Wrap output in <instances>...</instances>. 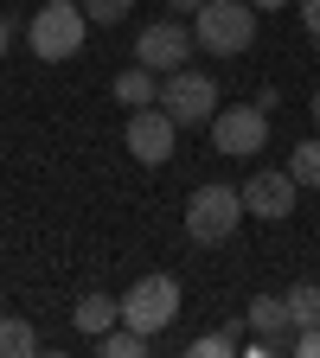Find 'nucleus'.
<instances>
[{
    "label": "nucleus",
    "mask_w": 320,
    "mask_h": 358,
    "mask_svg": "<svg viewBox=\"0 0 320 358\" xmlns=\"http://www.w3.org/2000/svg\"><path fill=\"white\" fill-rule=\"evenodd\" d=\"M128 7H134V0H83V20L90 26H122Z\"/></svg>",
    "instance_id": "nucleus-17"
},
{
    "label": "nucleus",
    "mask_w": 320,
    "mask_h": 358,
    "mask_svg": "<svg viewBox=\"0 0 320 358\" xmlns=\"http://www.w3.org/2000/svg\"><path fill=\"white\" fill-rule=\"evenodd\" d=\"M237 192H244V211H250V217L282 224V217L295 211V192H301V186H295V173H288V166H282V173H276V166H263V173L244 179Z\"/></svg>",
    "instance_id": "nucleus-8"
},
{
    "label": "nucleus",
    "mask_w": 320,
    "mask_h": 358,
    "mask_svg": "<svg viewBox=\"0 0 320 358\" xmlns=\"http://www.w3.org/2000/svg\"><path fill=\"white\" fill-rule=\"evenodd\" d=\"M26 352H39V333L20 313H7V320H0V358H26Z\"/></svg>",
    "instance_id": "nucleus-15"
},
{
    "label": "nucleus",
    "mask_w": 320,
    "mask_h": 358,
    "mask_svg": "<svg viewBox=\"0 0 320 358\" xmlns=\"http://www.w3.org/2000/svg\"><path fill=\"white\" fill-rule=\"evenodd\" d=\"M83 32H90L83 0H45V7L32 13V26H26V45H32V58L64 64V58L83 52Z\"/></svg>",
    "instance_id": "nucleus-3"
},
{
    "label": "nucleus",
    "mask_w": 320,
    "mask_h": 358,
    "mask_svg": "<svg viewBox=\"0 0 320 358\" xmlns=\"http://www.w3.org/2000/svg\"><path fill=\"white\" fill-rule=\"evenodd\" d=\"M122 320H128L134 333L160 339V333L179 320V282H173V275H141V282L122 294Z\"/></svg>",
    "instance_id": "nucleus-4"
},
{
    "label": "nucleus",
    "mask_w": 320,
    "mask_h": 358,
    "mask_svg": "<svg viewBox=\"0 0 320 358\" xmlns=\"http://www.w3.org/2000/svg\"><path fill=\"white\" fill-rule=\"evenodd\" d=\"M282 301H288V320L295 327H320V282H295Z\"/></svg>",
    "instance_id": "nucleus-14"
},
{
    "label": "nucleus",
    "mask_w": 320,
    "mask_h": 358,
    "mask_svg": "<svg viewBox=\"0 0 320 358\" xmlns=\"http://www.w3.org/2000/svg\"><path fill=\"white\" fill-rule=\"evenodd\" d=\"M250 327H256V345L250 352H295V339H288V301L282 294H256L250 301Z\"/></svg>",
    "instance_id": "nucleus-10"
},
{
    "label": "nucleus",
    "mask_w": 320,
    "mask_h": 358,
    "mask_svg": "<svg viewBox=\"0 0 320 358\" xmlns=\"http://www.w3.org/2000/svg\"><path fill=\"white\" fill-rule=\"evenodd\" d=\"M301 7V26H307V38H320V0H295Z\"/></svg>",
    "instance_id": "nucleus-20"
},
{
    "label": "nucleus",
    "mask_w": 320,
    "mask_h": 358,
    "mask_svg": "<svg viewBox=\"0 0 320 358\" xmlns=\"http://www.w3.org/2000/svg\"><path fill=\"white\" fill-rule=\"evenodd\" d=\"M160 109L179 122V128H205L211 115H218V83L205 77V71H167V83H160Z\"/></svg>",
    "instance_id": "nucleus-5"
},
{
    "label": "nucleus",
    "mask_w": 320,
    "mask_h": 358,
    "mask_svg": "<svg viewBox=\"0 0 320 358\" xmlns=\"http://www.w3.org/2000/svg\"><path fill=\"white\" fill-rule=\"evenodd\" d=\"M205 128H211V148H218L224 160H250V154H263V148H269V109H263V103L218 109Z\"/></svg>",
    "instance_id": "nucleus-6"
},
{
    "label": "nucleus",
    "mask_w": 320,
    "mask_h": 358,
    "mask_svg": "<svg viewBox=\"0 0 320 358\" xmlns=\"http://www.w3.org/2000/svg\"><path fill=\"white\" fill-rule=\"evenodd\" d=\"M205 7V0H173V13H199Z\"/></svg>",
    "instance_id": "nucleus-22"
},
{
    "label": "nucleus",
    "mask_w": 320,
    "mask_h": 358,
    "mask_svg": "<svg viewBox=\"0 0 320 358\" xmlns=\"http://www.w3.org/2000/svg\"><path fill=\"white\" fill-rule=\"evenodd\" d=\"M71 320H77V333H90V339H97V333H109V327L122 320V307H116L109 294H83V301H77V313H71Z\"/></svg>",
    "instance_id": "nucleus-13"
},
{
    "label": "nucleus",
    "mask_w": 320,
    "mask_h": 358,
    "mask_svg": "<svg viewBox=\"0 0 320 358\" xmlns=\"http://www.w3.org/2000/svg\"><path fill=\"white\" fill-rule=\"evenodd\" d=\"M295 352H301V358H320V327H301V333H295Z\"/></svg>",
    "instance_id": "nucleus-19"
},
{
    "label": "nucleus",
    "mask_w": 320,
    "mask_h": 358,
    "mask_svg": "<svg viewBox=\"0 0 320 358\" xmlns=\"http://www.w3.org/2000/svg\"><path fill=\"white\" fill-rule=\"evenodd\" d=\"M7 45H13V26H7V20H0V58H7Z\"/></svg>",
    "instance_id": "nucleus-23"
},
{
    "label": "nucleus",
    "mask_w": 320,
    "mask_h": 358,
    "mask_svg": "<svg viewBox=\"0 0 320 358\" xmlns=\"http://www.w3.org/2000/svg\"><path fill=\"white\" fill-rule=\"evenodd\" d=\"M134 58H141L148 71H179L193 58V26H179V20H154V26H141V38H134Z\"/></svg>",
    "instance_id": "nucleus-9"
},
{
    "label": "nucleus",
    "mask_w": 320,
    "mask_h": 358,
    "mask_svg": "<svg viewBox=\"0 0 320 358\" xmlns=\"http://www.w3.org/2000/svg\"><path fill=\"white\" fill-rule=\"evenodd\" d=\"M250 7H256V13H276V7H288V0H250Z\"/></svg>",
    "instance_id": "nucleus-21"
},
{
    "label": "nucleus",
    "mask_w": 320,
    "mask_h": 358,
    "mask_svg": "<svg viewBox=\"0 0 320 358\" xmlns=\"http://www.w3.org/2000/svg\"><path fill=\"white\" fill-rule=\"evenodd\" d=\"M193 352L199 358H224V352H237V339L231 333H205V339H193Z\"/></svg>",
    "instance_id": "nucleus-18"
},
{
    "label": "nucleus",
    "mask_w": 320,
    "mask_h": 358,
    "mask_svg": "<svg viewBox=\"0 0 320 358\" xmlns=\"http://www.w3.org/2000/svg\"><path fill=\"white\" fill-rule=\"evenodd\" d=\"M193 45L211 58H237L256 45V7L250 0H205L193 13Z\"/></svg>",
    "instance_id": "nucleus-1"
},
{
    "label": "nucleus",
    "mask_w": 320,
    "mask_h": 358,
    "mask_svg": "<svg viewBox=\"0 0 320 358\" xmlns=\"http://www.w3.org/2000/svg\"><path fill=\"white\" fill-rule=\"evenodd\" d=\"M288 173H295V186H314V192H320V134L288 154Z\"/></svg>",
    "instance_id": "nucleus-16"
},
{
    "label": "nucleus",
    "mask_w": 320,
    "mask_h": 358,
    "mask_svg": "<svg viewBox=\"0 0 320 358\" xmlns=\"http://www.w3.org/2000/svg\"><path fill=\"white\" fill-rule=\"evenodd\" d=\"M173 141H179V122L160 103H148V109L128 115V154L141 160V166H167L173 160Z\"/></svg>",
    "instance_id": "nucleus-7"
},
{
    "label": "nucleus",
    "mask_w": 320,
    "mask_h": 358,
    "mask_svg": "<svg viewBox=\"0 0 320 358\" xmlns=\"http://www.w3.org/2000/svg\"><path fill=\"white\" fill-rule=\"evenodd\" d=\"M314 122H320V90H314Z\"/></svg>",
    "instance_id": "nucleus-24"
},
{
    "label": "nucleus",
    "mask_w": 320,
    "mask_h": 358,
    "mask_svg": "<svg viewBox=\"0 0 320 358\" xmlns=\"http://www.w3.org/2000/svg\"><path fill=\"white\" fill-rule=\"evenodd\" d=\"M116 103H128V109H148V103H160V71H148L141 58H134L128 71H116Z\"/></svg>",
    "instance_id": "nucleus-11"
},
{
    "label": "nucleus",
    "mask_w": 320,
    "mask_h": 358,
    "mask_svg": "<svg viewBox=\"0 0 320 358\" xmlns=\"http://www.w3.org/2000/svg\"><path fill=\"white\" fill-rule=\"evenodd\" d=\"M97 352H103V358H148L154 339H148V333H134L128 320H116L109 333H97Z\"/></svg>",
    "instance_id": "nucleus-12"
},
{
    "label": "nucleus",
    "mask_w": 320,
    "mask_h": 358,
    "mask_svg": "<svg viewBox=\"0 0 320 358\" xmlns=\"http://www.w3.org/2000/svg\"><path fill=\"white\" fill-rule=\"evenodd\" d=\"M244 217H250L244 192L224 186V179H205V186H193V199H186V237L205 243V250H218V243H231V231Z\"/></svg>",
    "instance_id": "nucleus-2"
}]
</instances>
